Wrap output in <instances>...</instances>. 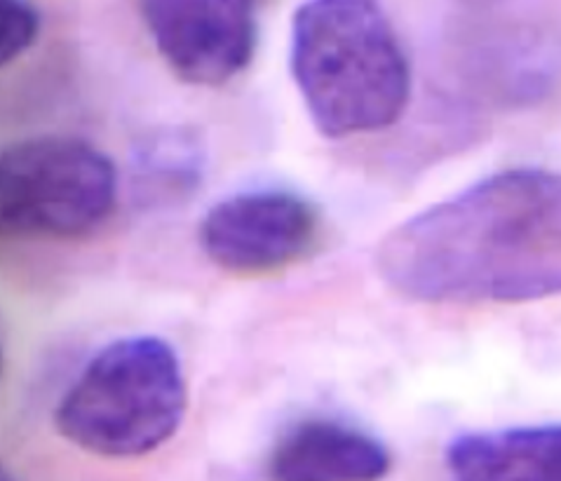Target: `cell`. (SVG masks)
<instances>
[{
	"label": "cell",
	"mask_w": 561,
	"mask_h": 481,
	"mask_svg": "<svg viewBox=\"0 0 561 481\" xmlns=\"http://www.w3.org/2000/svg\"><path fill=\"white\" fill-rule=\"evenodd\" d=\"M289 69L329 139L388 129L409 104V59L378 0H306L291 22Z\"/></svg>",
	"instance_id": "cell-2"
},
{
	"label": "cell",
	"mask_w": 561,
	"mask_h": 481,
	"mask_svg": "<svg viewBox=\"0 0 561 481\" xmlns=\"http://www.w3.org/2000/svg\"><path fill=\"white\" fill-rule=\"evenodd\" d=\"M386 285L419 304H529L561 294V174H491L409 217L376 249Z\"/></svg>",
	"instance_id": "cell-1"
},
{
	"label": "cell",
	"mask_w": 561,
	"mask_h": 481,
	"mask_svg": "<svg viewBox=\"0 0 561 481\" xmlns=\"http://www.w3.org/2000/svg\"><path fill=\"white\" fill-rule=\"evenodd\" d=\"M118 203V170L85 139L33 137L0 160V221L12 236L80 238Z\"/></svg>",
	"instance_id": "cell-4"
},
{
	"label": "cell",
	"mask_w": 561,
	"mask_h": 481,
	"mask_svg": "<svg viewBox=\"0 0 561 481\" xmlns=\"http://www.w3.org/2000/svg\"><path fill=\"white\" fill-rule=\"evenodd\" d=\"M3 8V38H0V59L10 64L28 53L41 33V12L31 0H0Z\"/></svg>",
	"instance_id": "cell-10"
},
{
	"label": "cell",
	"mask_w": 561,
	"mask_h": 481,
	"mask_svg": "<svg viewBox=\"0 0 561 481\" xmlns=\"http://www.w3.org/2000/svg\"><path fill=\"white\" fill-rule=\"evenodd\" d=\"M444 462L463 481H561V423L466 433L449 442Z\"/></svg>",
	"instance_id": "cell-8"
},
{
	"label": "cell",
	"mask_w": 561,
	"mask_h": 481,
	"mask_svg": "<svg viewBox=\"0 0 561 481\" xmlns=\"http://www.w3.org/2000/svg\"><path fill=\"white\" fill-rule=\"evenodd\" d=\"M186 413V378L174 347L127 336L102 347L55 413L57 433L99 458H141L168 444Z\"/></svg>",
	"instance_id": "cell-3"
},
{
	"label": "cell",
	"mask_w": 561,
	"mask_h": 481,
	"mask_svg": "<svg viewBox=\"0 0 561 481\" xmlns=\"http://www.w3.org/2000/svg\"><path fill=\"white\" fill-rule=\"evenodd\" d=\"M164 64L191 85L221 88L250 66L261 0H137Z\"/></svg>",
	"instance_id": "cell-6"
},
{
	"label": "cell",
	"mask_w": 561,
	"mask_h": 481,
	"mask_svg": "<svg viewBox=\"0 0 561 481\" xmlns=\"http://www.w3.org/2000/svg\"><path fill=\"white\" fill-rule=\"evenodd\" d=\"M184 141H160L153 151H148L141 160L139 184L146 188V195H156L160 201L164 197L188 195L201 176V162L195 160L193 151Z\"/></svg>",
	"instance_id": "cell-9"
},
{
	"label": "cell",
	"mask_w": 561,
	"mask_h": 481,
	"mask_svg": "<svg viewBox=\"0 0 561 481\" xmlns=\"http://www.w3.org/2000/svg\"><path fill=\"white\" fill-rule=\"evenodd\" d=\"M390 451L367 430L334 419H308L273 446L268 474L283 481H365L390 470Z\"/></svg>",
	"instance_id": "cell-7"
},
{
	"label": "cell",
	"mask_w": 561,
	"mask_h": 481,
	"mask_svg": "<svg viewBox=\"0 0 561 481\" xmlns=\"http://www.w3.org/2000/svg\"><path fill=\"white\" fill-rule=\"evenodd\" d=\"M320 238V214L308 197L259 188L226 197L201 224L205 256L217 268L254 277L287 271L312 252Z\"/></svg>",
	"instance_id": "cell-5"
}]
</instances>
